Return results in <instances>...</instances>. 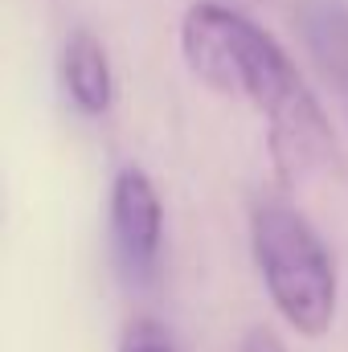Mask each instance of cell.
Instances as JSON below:
<instances>
[{"label":"cell","mask_w":348,"mask_h":352,"mask_svg":"<svg viewBox=\"0 0 348 352\" xmlns=\"http://www.w3.org/2000/svg\"><path fill=\"white\" fill-rule=\"evenodd\" d=\"M180 54L201 87L242 98L266 119V156L287 184L340 173V144L320 98L259 21L217 0H197L180 21Z\"/></svg>","instance_id":"6da1fadb"},{"label":"cell","mask_w":348,"mask_h":352,"mask_svg":"<svg viewBox=\"0 0 348 352\" xmlns=\"http://www.w3.org/2000/svg\"><path fill=\"white\" fill-rule=\"evenodd\" d=\"M250 250L274 311L307 340H320L336 324L340 274L328 242L287 201H254Z\"/></svg>","instance_id":"7a4b0ae2"},{"label":"cell","mask_w":348,"mask_h":352,"mask_svg":"<svg viewBox=\"0 0 348 352\" xmlns=\"http://www.w3.org/2000/svg\"><path fill=\"white\" fill-rule=\"evenodd\" d=\"M164 246V205L152 176L127 164L111 184V254L127 283H152Z\"/></svg>","instance_id":"3957f363"},{"label":"cell","mask_w":348,"mask_h":352,"mask_svg":"<svg viewBox=\"0 0 348 352\" xmlns=\"http://www.w3.org/2000/svg\"><path fill=\"white\" fill-rule=\"evenodd\" d=\"M58 82L66 90V98L90 115H107L111 102H115V70H111V58L102 50V41L87 33V29H74L62 50H58Z\"/></svg>","instance_id":"277c9868"},{"label":"cell","mask_w":348,"mask_h":352,"mask_svg":"<svg viewBox=\"0 0 348 352\" xmlns=\"http://www.w3.org/2000/svg\"><path fill=\"white\" fill-rule=\"evenodd\" d=\"M299 33H303V45H307L316 70L332 87V94H336V102H340V111L348 119V8H340L336 0L303 4Z\"/></svg>","instance_id":"5b68a950"},{"label":"cell","mask_w":348,"mask_h":352,"mask_svg":"<svg viewBox=\"0 0 348 352\" xmlns=\"http://www.w3.org/2000/svg\"><path fill=\"white\" fill-rule=\"evenodd\" d=\"M115 352H176V344L164 324H156V320H131L123 328Z\"/></svg>","instance_id":"8992f818"},{"label":"cell","mask_w":348,"mask_h":352,"mask_svg":"<svg viewBox=\"0 0 348 352\" xmlns=\"http://www.w3.org/2000/svg\"><path fill=\"white\" fill-rule=\"evenodd\" d=\"M242 352H287V349L270 328H250L246 340H242Z\"/></svg>","instance_id":"52a82bcc"}]
</instances>
